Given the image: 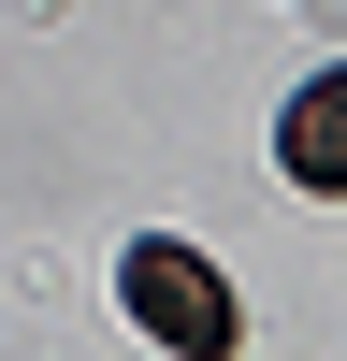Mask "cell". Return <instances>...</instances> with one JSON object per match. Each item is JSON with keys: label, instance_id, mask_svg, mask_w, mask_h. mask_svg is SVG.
Returning <instances> with one entry per match:
<instances>
[{"label": "cell", "instance_id": "cell-1", "mask_svg": "<svg viewBox=\"0 0 347 361\" xmlns=\"http://www.w3.org/2000/svg\"><path fill=\"white\" fill-rule=\"evenodd\" d=\"M116 304H130V333L159 361H231L246 347V304H231V275L202 246H174V231H145L130 260H116Z\"/></svg>", "mask_w": 347, "mask_h": 361}, {"label": "cell", "instance_id": "cell-2", "mask_svg": "<svg viewBox=\"0 0 347 361\" xmlns=\"http://www.w3.org/2000/svg\"><path fill=\"white\" fill-rule=\"evenodd\" d=\"M275 173H289V188H318V202H347V58L289 87V116H275Z\"/></svg>", "mask_w": 347, "mask_h": 361}]
</instances>
